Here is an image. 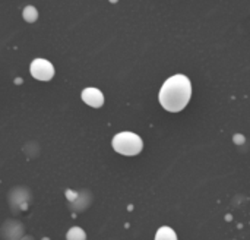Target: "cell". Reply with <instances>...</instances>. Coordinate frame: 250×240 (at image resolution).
<instances>
[{
	"label": "cell",
	"instance_id": "6da1fadb",
	"mask_svg": "<svg viewBox=\"0 0 250 240\" xmlns=\"http://www.w3.org/2000/svg\"><path fill=\"white\" fill-rule=\"evenodd\" d=\"M192 97V82L185 75H174L168 78L160 89V104L171 113L182 111Z\"/></svg>",
	"mask_w": 250,
	"mask_h": 240
},
{
	"label": "cell",
	"instance_id": "7a4b0ae2",
	"mask_svg": "<svg viewBox=\"0 0 250 240\" xmlns=\"http://www.w3.org/2000/svg\"><path fill=\"white\" fill-rule=\"evenodd\" d=\"M111 145H113L116 153H119L122 155H127V157L138 155L144 148L142 139L133 132H120V133H117L113 138Z\"/></svg>",
	"mask_w": 250,
	"mask_h": 240
},
{
	"label": "cell",
	"instance_id": "3957f363",
	"mask_svg": "<svg viewBox=\"0 0 250 240\" xmlns=\"http://www.w3.org/2000/svg\"><path fill=\"white\" fill-rule=\"evenodd\" d=\"M31 75L38 81H50L54 76V66L45 59H35L31 63Z\"/></svg>",
	"mask_w": 250,
	"mask_h": 240
},
{
	"label": "cell",
	"instance_id": "277c9868",
	"mask_svg": "<svg viewBox=\"0 0 250 240\" xmlns=\"http://www.w3.org/2000/svg\"><path fill=\"white\" fill-rule=\"evenodd\" d=\"M82 101L94 109H100L104 104V95L97 88H85L82 91Z\"/></svg>",
	"mask_w": 250,
	"mask_h": 240
},
{
	"label": "cell",
	"instance_id": "5b68a950",
	"mask_svg": "<svg viewBox=\"0 0 250 240\" xmlns=\"http://www.w3.org/2000/svg\"><path fill=\"white\" fill-rule=\"evenodd\" d=\"M155 240H177V235L171 227L163 226L158 229V232L155 235Z\"/></svg>",
	"mask_w": 250,
	"mask_h": 240
},
{
	"label": "cell",
	"instance_id": "8992f818",
	"mask_svg": "<svg viewBox=\"0 0 250 240\" xmlns=\"http://www.w3.org/2000/svg\"><path fill=\"white\" fill-rule=\"evenodd\" d=\"M67 240H86V233L81 229V227H72L67 235H66Z\"/></svg>",
	"mask_w": 250,
	"mask_h": 240
},
{
	"label": "cell",
	"instance_id": "52a82bcc",
	"mask_svg": "<svg viewBox=\"0 0 250 240\" xmlns=\"http://www.w3.org/2000/svg\"><path fill=\"white\" fill-rule=\"evenodd\" d=\"M37 18H38V12H37V9H35L34 6H26V7L23 9V19H25L26 22L32 23V22L37 21Z\"/></svg>",
	"mask_w": 250,
	"mask_h": 240
},
{
	"label": "cell",
	"instance_id": "ba28073f",
	"mask_svg": "<svg viewBox=\"0 0 250 240\" xmlns=\"http://www.w3.org/2000/svg\"><path fill=\"white\" fill-rule=\"evenodd\" d=\"M234 141L236 142H243V138L242 136H234Z\"/></svg>",
	"mask_w": 250,
	"mask_h": 240
}]
</instances>
